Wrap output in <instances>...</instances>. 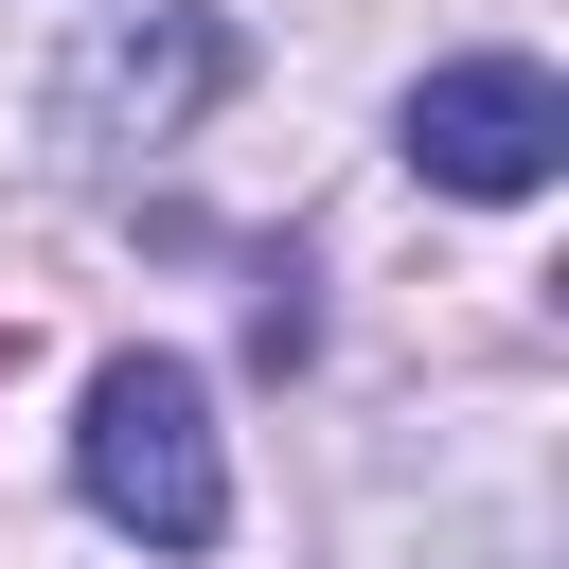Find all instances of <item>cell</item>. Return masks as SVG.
<instances>
[{
	"instance_id": "cell-1",
	"label": "cell",
	"mask_w": 569,
	"mask_h": 569,
	"mask_svg": "<svg viewBox=\"0 0 569 569\" xmlns=\"http://www.w3.org/2000/svg\"><path fill=\"white\" fill-rule=\"evenodd\" d=\"M231 71H249V53H231L213 0H107V18L53 53V107H36V124H53L71 178H142L160 142H196V124L231 107Z\"/></svg>"
},
{
	"instance_id": "cell-3",
	"label": "cell",
	"mask_w": 569,
	"mask_h": 569,
	"mask_svg": "<svg viewBox=\"0 0 569 569\" xmlns=\"http://www.w3.org/2000/svg\"><path fill=\"white\" fill-rule=\"evenodd\" d=\"M391 142H409V178L427 196H551L569 178V89L533 71V53H445V71H409V107H391Z\"/></svg>"
},
{
	"instance_id": "cell-2",
	"label": "cell",
	"mask_w": 569,
	"mask_h": 569,
	"mask_svg": "<svg viewBox=\"0 0 569 569\" xmlns=\"http://www.w3.org/2000/svg\"><path fill=\"white\" fill-rule=\"evenodd\" d=\"M71 498H89L107 533H142V551H213V533H231V462H213L196 356H107V373H89Z\"/></svg>"
}]
</instances>
